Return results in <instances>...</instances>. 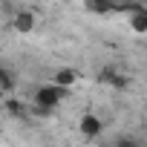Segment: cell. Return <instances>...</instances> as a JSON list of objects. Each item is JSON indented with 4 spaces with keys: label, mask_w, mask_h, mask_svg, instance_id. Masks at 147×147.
Masks as SVG:
<instances>
[{
    "label": "cell",
    "mask_w": 147,
    "mask_h": 147,
    "mask_svg": "<svg viewBox=\"0 0 147 147\" xmlns=\"http://www.w3.org/2000/svg\"><path fill=\"white\" fill-rule=\"evenodd\" d=\"M0 6H3L6 15H15V3H12V0H0Z\"/></svg>",
    "instance_id": "obj_10"
},
{
    "label": "cell",
    "mask_w": 147,
    "mask_h": 147,
    "mask_svg": "<svg viewBox=\"0 0 147 147\" xmlns=\"http://www.w3.org/2000/svg\"><path fill=\"white\" fill-rule=\"evenodd\" d=\"M75 81H78L75 69H58V72H55V84H61V87H72Z\"/></svg>",
    "instance_id": "obj_6"
},
{
    "label": "cell",
    "mask_w": 147,
    "mask_h": 147,
    "mask_svg": "<svg viewBox=\"0 0 147 147\" xmlns=\"http://www.w3.org/2000/svg\"><path fill=\"white\" fill-rule=\"evenodd\" d=\"M15 75H12V72L9 69H0V92H12L15 90Z\"/></svg>",
    "instance_id": "obj_8"
},
{
    "label": "cell",
    "mask_w": 147,
    "mask_h": 147,
    "mask_svg": "<svg viewBox=\"0 0 147 147\" xmlns=\"http://www.w3.org/2000/svg\"><path fill=\"white\" fill-rule=\"evenodd\" d=\"M104 84H113V87H118V90H124L127 87V78L121 75V72H115V69H101V75H98Z\"/></svg>",
    "instance_id": "obj_4"
},
{
    "label": "cell",
    "mask_w": 147,
    "mask_h": 147,
    "mask_svg": "<svg viewBox=\"0 0 147 147\" xmlns=\"http://www.w3.org/2000/svg\"><path fill=\"white\" fill-rule=\"evenodd\" d=\"M130 26H133V32H141V35L147 32V6L130 15Z\"/></svg>",
    "instance_id": "obj_5"
},
{
    "label": "cell",
    "mask_w": 147,
    "mask_h": 147,
    "mask_svg": "<svg viewBox=\"0 0 147 147\" xmlns=\"http://www.w3.org/2000/svg\"><path fill=\"white\" fill-rule=\"evenodd\" d=\"M35 12L32 9H18L15 15H12V26H15V32H20V35H26V32H32L35 29Z\"/></svg>",
    "instance_id": "obj_2"
},
{
    "label": "cell",
    "mask_w": 147,
    "mask_h": 147,
    "mask_svg": "<svg viewBox=\"0 0 147 147\" xmlns=\"http://www.w3.org/2000/svg\"><path fill=\"white\" fill-rule=\"evenodd\" d=\"M101 130H104V124H101V118H98V115H90V113H87V115L81 118V133H84V136L95 138Z\"/></svg>",
    "instance_id": "obj_3"
},
{
    "label": "cell",
    "mask_w": 147,
    "mask_h": 147,
    "mask_svg": "<svg viewBox=\"0 0 147 147\" xmlns=\"http://www.w3.org/2000/svg\"><path fill=\"white\" fill-rule=\"evenodd\" d=\"M84 6H87L90 12H95V15H104V12H115L110 0H84Z\"/></svg>",
    "instance_id": "obj_7"
},
{
    "label": "cell",
    "mask_w": 147,
    "mask_h": 147,
    "mask_svg": "<svg viewBox=\"0 0 147 147\" xmlns=\"http://www.w3.org/2000/svg\"><path fill=\"white\" fill-rule=\"evenodd\" d=\"M63 98H66V87H61V84H46V87H38V92H35V104L52 107V110H55Z\"/></svg>",
    "instance_id": "obj_1"
},
{
    "label": "cell",
    "mask_w": 147,
    "mask_h": 147,
    "mask_svg": "<svg viewBox=\"0 0 147 147\" xmlns=\"http://www.w3.org/2000/svg\"><path fill=\"white\" fill-rule=\"evenodd\" d=\"M6 113H9V115H18V118H23V107H20L18 101H6Z\"/></svg>",
    "instance_id": "obj_9"
}]
</instances>
